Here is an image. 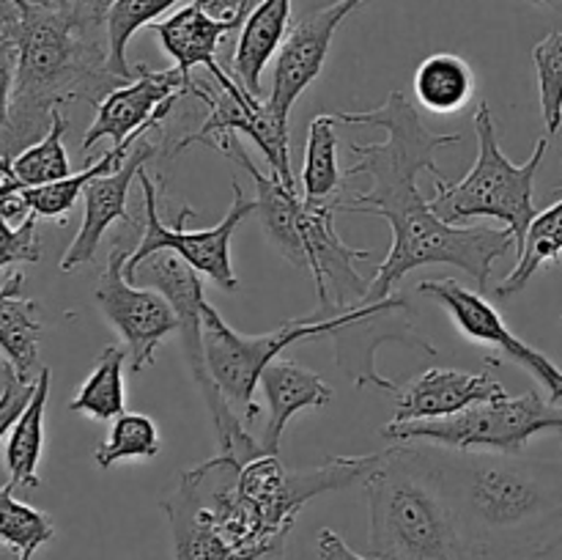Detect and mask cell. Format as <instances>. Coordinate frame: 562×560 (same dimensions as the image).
<instances>
[{"mask_svg": "<svg viewBox=\"0 0 562 560\" xmlns=\"http://www.w3.org/2000/svg\"><path fill=\"white\" fill-rule=\"evenodd\" d=\"M344 124L376 126L387 132L384 143H351L349 152L357 163L346 168V179L366 176L368 190L346 198L340 212L373 214L387 220L393 228V245L387 258L371 278L368 302L387 300L398 291V283L420 267L448 264L470 275L481 294L488 289L492 267L497 258L516 247L510 228H481V225L445 223L431 209V201L417 190V173L431 170L437 181L448 179L437 165L439 148L461 143V132L437 135L423 124L415 104L404 91H390L382 108L366 113H335Z\"/></svg>", "mask_w": 562, "mask_h": 560, "instance_id": "1", "label": "cell"}, {"mask_svg": "<svg viewBox=\"0 0 562 560\" xmlns=\"http://www.w3.org/2000/svg\"><path fill=\"white\" fill-rule=\"evenodd\" d=\"M467 555L541 558L562 544V464L431 445Z\"/></svg>", "mask_w": 562, "mask_h": 560, "instance_id": "2", "label": "cell"}, {"mask_svg": "<svg viewBox=\"0 0 562 560\" xmlns=\"http://www.w3.org/2000/svg\"><path fill=\"white\" fill-rule=\"evenodd\" d=\"M16 77L9 115L0 126V157H14L42 141L53 110L69 102L97 108L110 91L130 82L110 66L104 25H91L60 9L16 0Z\"/></svg>", "mask_w": 562, "mask_h": 560, "instance_id": "3", "label": "cell"}, {"mask_svg": "<svg viewBox=\"0 0 562 560\" xmlns=\"http://www.w3.org/2000/svg\"><path fill=\"white\" fill-rule=\"evenodd\" d=\"M241 461L217 453L181 472L162 500L173 560H269L294 530L241 483Z\"/></svg>", "mask_w": 562, "mask_h": 560, "instance_id": "4", "label": "cell"}, {"mask_svg": "<svg viewBox=\"0 0 562 560\" xmlns=\"http://www.w3.org/2000/svg\"><path fill=\"white\" fill-rule=\"evenodd\" d=\"M368 497V544L379 560H464L450 500L428 448L395 443L382 450L362 481Z\"/></svg>", "mask_w": 562, "mask_h": 560, "instance_id": "5", "label": "cell"}, {"mask_svg": "<svg viewBox=\"0 0 562 560\" xmlns=\"http://www.w3.org/2000/svg\"><path fill=\"white\" fill-rule=\"evenodd\" d=\"M477 159L461 181L434 179L431 209L445 223H467L472 217H497L516 236V256L525 247L527 231L536 220V176L549 148V135L538 137L525 165L510 163L497 141V124L486 102L475 110Z\"/></svg>", "mask_w": 562, "mask_h": 560, "instance_id": "6", "label": "cell"}, {"mask_svg": "<svg viewBox=\"0 0 562 560\" xmlns=\"http://www.w3.org/2000/svg\"><path fill=\"white\" fill-rule=\"evenodd\" d=\"M562 432V406L543 401L538 390L503 393L448 417L387 423L382 437L390 443H431L470 453H521L536 434Z\"/></svg>", "mask_w": 562, "mask_h": 560, "instance_id": "7", "label": "cell"}, {"mask_svg": "<svg viewBox=\"0 0 562 560\" xmlns=\"http://www.w3.org/2000/svg\"><path fill=\"white\" fill-rule=\"evenodd\" d=\"M130 283H148L151 289L162 291L173 305L176 316H179L181 351H184L192 384L198 388L209 417H212L220 453H228L239 461L261 456V443L250 437L247 423H241V417L231 410L206 366V349H203V300L206 296H203L201 275L173 253H157L135 269Z\"/></svg>", "mask_w": 562, "mask_h": 560, "instance_id": "8", "label": "cell"}, {"mask_svg": "<svg viewBox=\"0 0 562 560\" xmlns=\"http://www.w3.org/2000/svg\"><path fill=\"white\" fill-rule=\"evenodd\" d=\"M349 311L322 316L313 311L311 316L291 318L280 324L278 329L263 335H241L225 322L217 313V307L203 300V349H206V366L217 382L220 393L231 404V410L241 417V423H250L258 417L256 388L261 382V371L283 355L291 344L300 340H316L324 335L335 333Z\"/></svg>", "mask_w": 562, "mask_h": 560, "instance_id": "9", "label": "cell"}, {"mask_svg": "<svg viewBox=\"0 0 562 560\" xmlns=\"http://www.w3.org/2000/svg\"><path fill=\"white\" fill-rule=\"evenodd\" d=\"M137 181L143 187V209H146V217H143V236L135 245L132 256L126 258L124 275L126 280H132L135 269L140 267L146 258L157 256V253H173L181 261L190 264L198 275H206L214 285H220L223 291L234 294L239 291V278H236L234 267H231V239H234V231L256 212V201L245 195L239 179H234V203L225 212V217L217 225L203 231H187L184 223L192 217L190 206H181L179 217H176L173 228L162 223L157 209V184H154L151 176L146 173V168L137 173Z\"/></svg>", "mask_w": 562, "mask_h": 560, "instance_id": "10", "label": "cell"}, {"mask_svg": "<svg viewBox=\"0 0 562 560\" xmlns=\"http://www.w3.org/2000/svg\"><path fill=\"white\" fill-rule=\"evenodd\" d=\"M344 201L346 198L313 201L302 195L300 212H296V239H300L302 253L300 269H307L316 283V313L322 316L366 305L368 291H371V280L362 278L355 264L368 261L373 253L349 247L335 228V214L340 212Z\"/></svg>", "mask_w": 562, "mask_h": 560, "instance_id": "11", "label": "cell"}, {"mask_svg": "<svg viewBox=\"0 0 562 560\" xmlns=\"http://www.w3.org/2000/svg\"><path fill=\"white\" fill-rule=\"evenodd\" d=\"M132 250L135 247L115 242L99 275L97 305L130 346V368L137 373L151 366L154 351L170 333H179V316L162 291L140 289L126 280L124 267Z\"/></svg>", "mask_w": 562, "mask_h": 560, "instance_id": "12", "label": "cell"}, {"mask_svg": "<svg viewBox=\"0 0 562 560\" xmlns=\"http://www.w3.org/2000/svg\"><path fill=\"white\" fill-rule=\"evenodd\" d=\"M417 294L428 296L437 305H442L448 311L450 322L456 324L461 335L472 344H481L494 349V366H499L503 360L516 362V366L525 368L532 379L547 388L549 401L560 404L562 401V371L549 360L543 351L532 349L530 344H525L521 338H516L508 329V324L503 322L497 307L486 300L477 291L467 289L459 280L442 278V280H426V283L417 285Z\"/></svg>", "mask_w": 562, "mask_h": 560, "instance_id": "13", "label": "cell"}, {"mask_svg": "<svg viewBox=\"0 0 562 560\" xmlns=\"http://www.w3.org/2000/svg\"><path fill=\"white\" fill-rule=\"evenodd\" d=\"M192 97L206 104L209 115L201 130L179 141L176 152L192 146V143H203V146H212L220 152V146L228 137L245 135L252 137V143L267 157L269 168L280 179L294 181L289 157V113H280L269 99L252 97L250 91L228 93L220 86L212 88L201 80L192 82Z\"/></svg>", "mask_w": 562, "mask_h": 560, "instance_id": "14", "label": "cell"}, {"mask_svg": "<svg viewBox=\"0 0 562 560\" xmlns=\"http://www.w3.org/2000/svg\"><path fill=\"white\" fill-rule=\"evenodd\" d=\"M192 82L176 66L159 71L143 64L135 66V80L110 91L97 104V115L82 137L80 154L91 152L99 141H113V146H119L130 137L159 132L176 102L192 91Z\"/></svg>", "mask_w": 562, "mask_h": 560, "instance_id": "15", "label": "cell"}, {"mask_svg": "<svg viewBox=\"0 0 562 560\" xmlns=\"http://www.w3.org/2000/svg\"><path fill=\"white\" fill-rule=\"evenodd\" d=\"M329 338L335 344V360L346 377L355 379L360 388L373 384V388L387 390V393H398L401 384L384 377L376 368L373 355H376L379 346L387 344V340H398V344L415 346L431 357L437 355V349L423 335L415 333L409 322V300L398 291L387 300L351 307V316L335 333H329Z\"/></svg>", "mask_w": 562, "mask_h": 560, "instance_id": "16", "label": "cell"}, {"mask_svg": "<svg viewBox=\"0 0 562 560\" xmlns=\"http://www.w3.org/2000/svg\"><path fill=\"white\" fill-rule=\"evenodd\" d=\"M366 3L368 0H335V3L311 11L289 27L278 55H274L272 93H269V102L280 113H291L296 99L316 82L338 27Z\"/></svg>", "mask_w": 562, "mask_h": 560, "instance_id": "17", "label": "cell"}, {"mask_svg": "<svg viewBox=\"0 0 562 560\" xmlns=\"http://www.w3.org/2000/svg\"><path fill=\"white\" fill-rule=\"evenodd\" d=\"M247 14H250V9H241L228 16H217L203 5V0H192L184 9L170 14L168 20L157 22L154 31H157L162 49L173 58V66L187 77V80H195V77H192V69L206 66L209 75L217 80V86L223 88V91L245 93L247 88L241 86L231 71H225L223 66H220L217 55L225 36L234 33L236 27L245 25Z\"/></svg>", "mask_w": 562, "mask_h": 560, "instance_id": "18", "label": "cell"}, {"mask_svg": "<svg viewBox=\"0 0 562 560\" xmlns=\"http://www.w3.org/2000/svg\"><path fill=\"white\" fill-rule=\"evenodd\" d=\"M157 154V146L151 143V137H140V141L132 146V152L126 154L124 165L113 173H102L86 187L82 192V201H86V212H82V225L77 231V236L71 239L69 250L60 258V272H75L77 267H86L93 261L99 245H102L104 234H108L110 225L115 220L126 225H143L140 220H135L126 209V198H130L132 181L137 179L146 163H151V157Z\"/></svg>", "mask_w": 562, "mask_h": 560, "instance_id": "19", "label": "cell"}, {"mask_svg": "<svg viewBox=\"0 0 562 560\" xmlns=\"http://www.w3.org/2000/svg\"><path fill=\"white\" fill-rule=\"evenodd\" d=\"M508 393L488 373H467L456 368H428L395 393V417L390 423L448 417L481 401Z\"/></svg>", "mask_w": 562, "mask_h": 560, "instance_id": "20", "label": "cell"}, {"mask_svg": "<svg viewBox=\"0 0 562 560\" xmlns=\"http://www.w3.org/2000/svg\"><path fill=\"white\" fill-rule=\"evenodd\" d=\"M261 390L269 406V421L261 434L263 453H280L285 426L302 410H322L333 401V388L311 368L285 357H274L261 371Z\"/></svg>", "mask_w": 562, "mask_h": 560, "instance_id": "21", "label": "cell"}, {"mask_svg": "<svg viewBox=\"0 0 562 560\" xmlns=\"http://www.w3.org/2000/svg\"><path fill=\"white\" fill-rule=\"evenodd\" d=\"M151 135V132H148ZM140 137L146 135H137L130 137V141L119 143V146L110 148L108 154L97 159V163H88L80 173H71L66 179L58 181H47V184H36V187H16V190L9 192H0V214L5 220H14V217H27V214H36V217H66L71 206L77 203V198L86 192V187L91 184L97 176L102 173H113L124 165L126 154L132 152Z\"/></svg>", "mask_w": 562, "mask_h": 560, "instance_id": "22", "label": "cell"}, {"mask_svg": "<svg viewBox=\"0 0 562 560\" xmlns=\"http://www.w3.org/2000/svg\"><path fill=\"white\" fill-rule=\"evenodd\" d=\"M25 275L14 272L0 285V351L3 368L22 382H36L38 344H42V322H38V302L22 294Z\"/></svg>", "mask_w": 562, "mask_h": 560, "instance_id": "23", "label": "cell"}, {"mask_svg": "<svg viewBox=\"0 0 562 560\" xmlns=\"http://www.w3.org/2000/svg\"><path fill=\"white\" fill-rule=\"evenodd\" d=\"M291 0H258L252 3L250 14L245 16V25L239 31L234 60H231V75L261 99V75L269 60L278 55L285 33H289Z\"/></svg>", "mask_w": 562, "mask_h": 560, "instance_id": "24", "label": "cell"}, {"mask_svg": "<svg viewBox=\"0 0 562 560\" xmlns=\"http://www.w3.org/2000/svg\"><path fill=\"white\" fill-rule=\"evenodd\" d=\"M49 399V368H42L36 379V393L31 404L16 417L14 428L9 432L5 443V470H9L11 489H38V461L44 450V412Z\"/></svg>", "mask_w": 562, "mask_h": 560, "instance_id": "25", "label": "cell"}, {"mask_svg": "<svg viewBox=\"0 0 562 560\" xmlns=\"http://www.w3.org/2000/svg\"><path fill=\"white\" fill-rule=\"evenodd\" d=\"M415 97L428 113L453 115L464 108L475 93V71L461 55L434 53L417 66Z\"/></svg>", "mask_w": 562, "mask_h": 560, "instance_id": "26", "label": "cell"}, {"mask_svg": "<svg viewBox=\"0 0 562 560\" xmlns=\"http://www.w3.org/2000/svg\"><path fill=\"white\" fill-rule=\"evenodd\" d=\"M66 130H69V121L60 113V108H55L47 135L33 143V146L22 148L14 157H5V173L0 179V192L16 190V187L47 184V181L71 176L69 157H66L64 148Z\"/></svg>", "mask_w": 562, "mask_h": 560, "instance_id": "27", "label": "cell"}, {"mask_svg": "<svg viewBox=\"0 0 562 560\" xmlns=\"http://www.w3.org/2000/svg\"><path fill=\"white\" fill-rule=\"evenodd\" d=\"M335 113H318L307 126L305 165H302L300 190L313 201H333L344 195L346 173L338 168V135Z\"/></svg>", "mask_w": 562, "mask_h": 560, "instance_id": "28", "label": "cell"}, {"mask_svg": "<svg viewBox=\"0 0 562 560\" xmlns=\"http://www.w3.org/2000/svg\"><path fill=\"white\" fill-rule=\"evenodd\" d=\"M124 366H126V351L121 346H104L99 355L97 366L88 373L82 388L71 399L69 410L82 412V415L93 417V421H115L124 415L126 393H124Z\"/></svg>", "mask_w": 562, "mask_h": 560, "instance_id": "29", "label": "cell"}, {"mask_svg": "<svg viewBox=\"0 0 562 560\" xmlns=\"http://www.w3.org/2000/svg\"><path fill=\"white\" fill-rule=\"evenodd\" d=\"M558 203L547 209V212L536 214L530 231H527L525 247L516 256V267L510 269V275L505 280H499L497 296H514L519 291H525V285L530 283L532 275L543 267V264L558 261L562 256V190Z\"/></svg>", "mask_w": 562, "mask_h": 560, "instance_id": "30", "label": "cell"}, {"mask_svg": "<svg viewBox=\"0 0 562 560\" xmlns=\"http://www.w3.org/2000/svg\"><path fill=\"white\" fill-rule=\"evenodd\" d=\"M179 3H192V0H115L104 20V33L110 44V66L126 80H135V69L126 64V47L135 38L140 27L148 22H157L165 11Z\"/></svg>", "mask_w": 562, "mask_h": 560, "instance_id": "31", "label": "cell"}, {"mask_svg": "<svg viewBox=\"0 0 562 560\" xmlns=\"http://www.w3.org/2000/svg\"><path fill=\"white\" fill-rule=\"evenodd\" d=\"M55 538V525L44 511L14 497V489L0 486V544L14 549L20 560H33V555Z\"/></svg>", "mask_w": 562, "mask_h": 560, "instance_id": "32", "label": "cell"}, {"mask_svg": "<svg viewBox=\"0 0 562 560\" xmlns=\"http://www.w3.org/2000/svg\"><path fill=\"white\" fill-rule=\"evenodd\" d=\"M159 428L157 423L140 412H124L110 426L108 439L97 445L93 459L102 470H110L113 464L124 459H154L159 456Z\"/></svg>", "mask_w": 562, "mask_h": 560, "instance_id": "33", "label": "cell"}, {"mask_svg": "<svg viewBox=\"0 0 562 560\" xmlns=\"http://www.w3.org/2000/svg\"><path fill=\"white\" fill-rule=\"evenodd\" d=\"M532 64L541 93V115L547 135L554 137L562 126V31L547 33V38L532 47Z\"/></svg>", "mask_w": 562, "mask_h": 560, "instance_id": "34", "label": "cell"}, {"mask_svg": "<svg viewBox=\"0 0 562 560\" xmlns=\"http://www.w3.org/2000/svg\"><path fill=\"white\" fill-rule=\"evenodd\" d=\"M42 258V236H38V217L27 214L20 225H11L0 214V269L14 264H36Z\"/></svg>", "mask_w": 562, "mask_h": 560, "instance_id": "35", "label": "cell"}, {"mask_svg": "<svg viewBox=\"0 0 562 560\" xmlns=\"http://www.w3.org/2000/svg\"><path fill=\"white\" fill-rule=\"evenodd\" d=\"M33 393H36V382H22L14 373L5 371V384L3 390H0V439L14 428L16 417H20L22 412H25V406L31 404Z\"/></svg>", "mask_w": 562, "mask_h": 560, "instance_id": "36", "label": "cell"}, {"mask_svg": "<svg viewBox=\"0 0 562 560\" xmlns=\"http://www.w3.org/2000/svg\"><path fill=\"white\" fill-rule=\"evenodd\" d=\"M31 3L47 5V9H60L66 14L77 16V20L91 22V25H104L110 5L115 0H31Z\"/></svg>", "mask_w": 562, "mask_h": 560, "instance_id": "37", "label": "cell"}, {"mask_svg": "<svg viewBox=\"0 0 562 560\" xmlns=\"http://www.w3.org/2000/svg\"><path fill=\"white\" fill-rule=\"evenodd\" d=\"M14 77H16V44L0 38V126H3L5 115H9L11 93H14Z\"/></svg>", "mask_w": 562, "mask_h": 560, "instance_id": "38", "label": "cell"}, {"mask_svg": "<svg viewBox=\"0 0 562 560\" xmlns=\"http://www.w3.org/2000/svg\"><path fill=\"white\" fill-rule=\"evenodd\" d=\"M316 547H318V560H379L373 555H360L357 549H351L344 538L338 536L329 527H322L316 536Z\"/></svg>", "mask_w": 562, "mask_h": 560, "instance_id": "39", "label": "cell"}, {"mask_svg": "<svg viewBox=\"0 0 562 560\" xmlns=\"http://www.w3.org/2000/svg\"><path fill=\"white\" fill-rule=\"evenodd\" d=\"M20 22H22V14L16 0H0V38L16 44V36H20Z\"/></svg>", "mask_w": 562, "mask_h": 560, "instance_id": "40", "label": "cell"}, {"mask_svg": "<svg viewBox=\"0 0 562 560\" xmlns=\"http://www.w3.org/2000/svg\"><path fill=\"white\" fill-rule=\"evenodd\" d=\"M0 560H20V555L9 547H0Z\"/></svg>", "mask_w": 562, "mask_h": 560, "instance_id": "41", "label": "cell"}, {"mask_svg": "<svg viewBox=\"0 0 562 560\" xmlns=\"http://www.w3.org/2000/svg\"><path fill=\"white\" fill-rule=\"evenodd\" d=\"M532 3H541V5H549V3H552V0H532Z\"/></svg>", "mask_w": 562, "mask_h": 560, "instance_id": "42", "label": "cell"}]
</instances>
